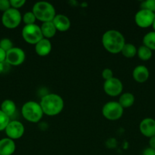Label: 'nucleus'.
Returning a JSON list of instances; mask_svg holds the SVG:
<instances>
[{"instance_id": "4be33fe9", "label": "nucleus", "mask_w": 155, "mask_h": 155, "mask_svg": "<svg viewBox=\"0 0 155 155\" xmlns=\"http://www.w3.org/2000/svg\"><path fill=\"white\" fill-rule=\"evenodd\" d=\"M137 55L138 56L141 60L148 61L152 57V51L147 47L144 46V45L140 46L137 50Z\"/></svg>"}, {"instance_id": "72a5a7b5", "label": "nucleus", "mask_w": 155, "mask_h": 155, "mask_svg": "<svg viewBox=\"0 0 155 155\" xmlns=\"http://www.w3.org/2000/svg\"><path fill=\"white\" fill-rule=\"evenodd\" d=\"M152 28H153V31L155 32V18H154V21H153V24H152Z\"/></svg>"}, {"instance_id": "9b49d317", "label": "nucleus", "mask_w": 155, "mask_h": 155, "mask_svg": "<svg viewBox=\"0 0 155 155\" xmlns=\"http://www.w3.org/2000/svg\"><path fill=\"white\" fill-rule=\"evenodd\" d=\"M8 138L12 139H18L22 137L24 133V127L20 121H10L5 130Z\"/></svg>"}, {"instance_id": "f03ea898", "label": "nucleus", "mask_w": 155, "mask_h": 155, "mask_svg": "<svg viewBox=\"0 0 155 155\" xmlns=\"http://www.w3.org/2000/svg\"><path fill=\"white\" fill-rule=\"evenodd\" d=\"M40 104L43 114L48 116H56L63 110L64 101L60 95L52 93L44 95Z\"/></svg>"}, {"instance_id": "6ab92c4d", "label": "nucleus", "mask_w": 155, "mask_h": 155, "mask_svg": "<svg viewBox=\"0 0 155 155\" xmlns=\"http://www.w3.org/2000/svg\"><path fill=\"white\" fill-rule=\"evenodd\" d=\"M118 102L123 108L129 107L133 105L134 102H135V96L133 95V94L130 93V92H126L119 97Z\"/></svg>"}, {"instance_id": "20e7f679", "label": "nucleus", "mask_w": 155, "mask_h": 155, "mask_svg": "<svg viewBox=\"0 0 155 155\" xmlns=\"http://www.w3.org/2000/svg\"><path fill=\"white\" fill-rule=\"evenodd\" d=\"M21 114L24 119L30 123H38L43 115L40 103L33 101L24 103L21 108Z\"/></svg>"}, {"instance_id": "cd10ccee", "label": "nucleus", "mask_w": 155, "mask_h": 155, "mask_svg": "<svg viewBox=\"0 0 155 155\" xmlns=\"http://www.w3.org/2000/svg\"><path fill=\"white\" fill-rule=\"evenodd\" d=\"M102 77L104 79L105 81L108 80H110V79H112V77H114L113 72H112V71L111 69L106 68V69L103 70V72H102Z\"/></svg>"}, {"instance_id": "393cba45", "label": "nucleus", "mask_w": 155, "mask_h": 155, "mask_svg": "<svg viewBox=\"0 0 155 155\" xmlns=\"http://www.w3.org/2000/svg\"><path fill=\"white\" fill-rule=\"evenodd\" d=\"M0 48L4 50L5 52H7L13 48V43L11 39H8V38H4L0 40Z\"/></svg>"}, {"instance_id": "7c9ffc66", "label": "nucleus", "mask_w": 155, "mask_h": 155, "mask_svg": "<svg viewBox=\"0 0 155 155\" xmlns=\"http://www.w3.org/2000/svg\"><path fill=\"white\" fill-rule=\"evenodd\" d=\"M6 59V52L0 48V62H5Z\"/></svg>"}, {"instance_id": "a211bd4d", "label": "nucleus", "mask_w": 155, "mask_h": 155, "mask_svg": "<svg viewBox=\"0 0 155 155\" xmlns=\"http://www.w3.org/2000/svg\"><path fill=\"white\" fill-rule=\"evenodd\" d=\"M0 110L7 115L8 117H11L15 114V111H16V104L12 100L6 99L2 101L1 104V108Z\"/></svg>"}, {"instance_id": "39448f33", "label": "nucleus", "mask_w": 155, "mask_h": 155, "mask_svg": "<svg viewBox=\"0 0 155 155\" xmlns=\"http://www.w3.org/2000/svg\"><path fill=\"white\" fill-rule=\"evenodd\" d=\"M22 37L25 42L31 45H36L41 39H43L40 27L35 24L25 25L23 27Z\"/></svg>"}, {"instance_id": "f257e3e1", "label": "nucleus", "mask_w": 155, "mask_h": 155, "mask_svg": "<svg viewBox=\"0 0 155 155\" xmlns=\"http://www.w3.org/2000/svg\"><path fill=\"white\" fill-rule=\"evenodd\" d=\"M102 44L107 51L117 54L121 52L126 41L120 32L115 30H109L105 32L102 36Z\"/></svg>"}, {"instance_id": "473e14b6", "label": "nucleus", "mask_w": 155, "mask_h": 155, "mask_svg": "<svg viewBox=\"0 0 155 155\" xmlns=\"http://www.w3.org/2000/svg\"><path fill=\"white\" fill-rule=\"evenodd\" d=\"M6 64H8L5 61V62H0V74L4 73L6 69Z\"/></svg>"}, {"instance_id": "5701e85b", "label": "nucleus", "mask_w": 155, "mask_h": 155, "mask_svg": "<svg viewBox=\"0 0 155 155\" xmlns=\"http://www.w3.org/2000/svg\"><path fill=\"white\" fill-rule=\"evenodd\" d=\"M22 20L25 25H30V24H34L36 18L34 14L32 12H27L23 15Z\"/></svg>"}, {"instance_id": "7ed1b4c3", "label": "nucleus", "mask_w": 155, "mask_h": 155, "mask_svg": "<svg viewBox=\"0 0 155 155\" xmlns=\"http://www.w3.org/2000/svg\"><path fill=\"white\" fill-rule=\"evenodd\" d=\"M32 12L40 21L43 23L53 21L56 16V10L54 6L47 2H38L33 5Z\"/></svg>"}, {"instance_id": "9d476101", "label": "nucleus", "mask_w": 155, "mask_h": 155, "mask_svg": "<svg viewBox=\"0 0 155 155\" xmlns=\"http://www.w3.org/2000/svg\"><path fill=\"white\" fill-rule=\"evenodd\" d=\"M104 92L109 96H118L122 92L123 86L118 78L112 77L110 80H106L103 84Z\"/></svg>"}, {"instance_id": "4468645a", "label": "nucleus", "mask_w": 155, "mask_h": 155, "mask_svg": "<svg viewBox=\"0 0 155 155\" xmlns=\"http://www.w3.org/2000/svg\"><path fill=\"white\" fill-rule=\"evenodd\" d=\"M56 30L60 32H65L71 27V22L68 18L63 15H56L53 20Z\"/></svg>"}, {"instance_id": "c756f323", "label": "nucleus", "mask_w": 155, "mask_h": 155, "mask_svg": "<svg viewBox=\"0 0 155 155\" xmlns=\"http://www.w3.org/2000/svg\"><path fill=\"white\" fill-rule=\"evenodd\" d=\"M142 155H155V150L149 147L144 150Z\"/></svg>"}, {"instance_id": "c85d7f7f", "label": "nucleus", "mask_w": 155, "mask_h": 155, "mask_svg": "<svg viewBox=\"0 0 155 155\" xmlns=\"http://www.w3.org/2000/svg\"><path fill=\"white\" fill-rule=\"evenodd\" d=\"M10 1L9 0H0V11L5 12L11 8Z\"/></svg>"}, {"instance_id": "f8f14e48", "label": "nucleus", "mask_w": 155, "mask_h": 155, "mask_svg": "<svg viewBox=\"0 0 155 155\" xmlns=\"http://www.w3.org/2000/svg\"><path fill=\"white\" fill-rule=\"evenodd\" d=\"M139 130L141 134L145 137L151 138L155 136V120L153 118H144L141 121Z\"/></svg>"}, {"instance_id": "a878e982", "label": "nucleus", "mask_w": 155, "mask_h": 155, "mask_svg": "<svg viewBox=\"0 0 155 155\" xmlns=\"http://www.w3.org/2000/svg\"><path fill=\"white\" fill-rule=\"evenodd\" d=\"M141 9H146L155 13V0H146L141 5Z\"/></svg>"}, {"instance_id": "aec40b11", "label": "nucleus", "mask_w": 155, "mask_h": 155, "mask_svg": "<svg viewBox=\"0 0 155 155\" xmlns=\"http://www.w3.org/2000/svg\"><path fill=\"white\" fill-rule=\"evenodd\" d=\"M143 44L144 46L150 48L151 51H155V32H148L143 38Z\"/></svg>"}, {"instance_id": "f3484780", "label": "nucleus", "mask_w": 155, "mask_h": 155, "mask_svg": "<svg viewBox=\"0 0 155 155\" xmlns=\"http://www.w3.org/2000/svg\"><path fill=\"white\" fill-rule=\"evenodd\" d=\"M40 29L43 38L48 39L53 37L55 36V34H56V31H57L56 27L53 24V21H48V22L43 23V24L40 27Z\"/></svg>"}, {"instance_id": "b1692460", "label": "nucleus", "mask_w": 155, "mask_h": 155, "mask_svg": "<svg viewBox=\"0 0 155 155\" xmlns=\"http://www.w3.org/2000/svg\"><path fill=\"white\" fill-rule=\"evenodd\" d=\"M10 121V117H8L6 114H5L0 110V131H3V130H5Z\"/></svg>"}, {"instance_id": "2f4dec72", "label": "nucleus", "mask_w": 155, "mask_h": 155, "mask_svg": "<svg viewBox=\"0 0 155 155\" xmlns=\"http://www.w3.org/2000/svg\"><path fill=\"white\" fill-rule=\"evenodd\" d=\"M149 146H150V148L155 150V136L150 138V139H149Z\"/></svg>"}, {"instance_id": "2eb2a0df", "label": "nucleus", "mask_w": 155, "mask_h": 155, "mask_svg": "<svg viewBox=\"0 0 155 155\" xmlns=\"http://www.w3.org/2000/svg\"><path fill=\"white\" fill-rule=\"evenodd\" d=\"M15 148V143L12 139L7 137L0 140V155H12Z\"/></svg>"}, {"instance_id": "412c9836", "label": "nucleus", "mask_w": 155, "mask_h": 155, "mask_svg": "<svg viewBox=\"0 0 155 155\" xmlns=\"http://www.w3.org/2000/svg\"><path fill=\"white\" fill-rule=\"evenodd\" d=\"M137 48L131 43H126L122 49L121 52L123 56L126 58H133L137 54Z\"/></svg>"}, {"instance_id": "ddd939ff", "label": "nucleus", "mask_w": 155, "mask_h": 155, "mask_svg": "<svg viewBox=\"0 0 155 155\" xmlns=\"http://www.w3.org/2000/svg\"><path fill=\"white\" fill-rule=\"evenodd\" d=\"M149 75H150V73H149L148 69L144 65H138L134 68L133 72H132V77L134 80L140 83L147 81L149 78Z\"/></svg>"}, {"instance_id": "423d86ee", "label": "nucleus", "mask_w": 155, "mask_h": 155, "mask_svg": "<svg viewBox=\"0 0 155 155\" xmlns=\"http://www.w3.org/2000/svg\"><path fill=\"white\" fill-rule=\"evenodd\" d=\"M22 21L21 14L18 9L9 8L6 12H3L2 16V23L6 28L14 29L19 26Z\"/></svg>"}, {"instance_id": "1a4fd4ad", "label": "nucleus", "mask_w": 155, "mask_h": 155, "mask_svg": "<svg viewBox=\"0 0 155 155\" xmlns=\"http://www.w3.org/2000/svg\"><path fill=\"white\" fill-rule=\"evenodd\" d=\"M25 60V52L18 47H13L6 52L5 62L9 65L18 66Z\"/></svg>"}, {"instance_id": "6e6552de", "label": "nucleus", "mask_w": 155, "mask_h": 155, "mask_svg": "<svg viewBox=\"0 0 155 155\" xmlns=\"http://www.w3.org/2000/svg\"><path fill=\"white\" fill-rule=\"evenodd\" d=\"M155 18V13L146 9L138 11L135 16V21L137 26L141 28H147L151 27Z\"/></svg>"}, {"instance_id": "dca6fc26", "label": "nucleus", "mask_w": 155, "mask_h": 155, "mask_svg": "<svg viewBox=\"0 0 155 155\" xmlns=\"http://www.w3.org/2000/svg\"><path fill=\"white\" fill-rule=\"evenodd\" d=\"M52 50V44L50 39H43L35 45V51L36 54L41 57L48 55Z\"/></svg>"}, {"instance_id": "0eeeda50", "label": "nucleus", "mask_w": 155, "mask_h": 155, "mask_svg": "<svg viewBox=\"0 0 155 155\" xmlns=\"http://www.w3.org/2000/svg\"><path fill=\"white\" fill-rule=\"evenodd\" d=\"M123 110L124 108L117 101H109L103 105L102 114L109 120H116L122 117Z\"/></svg>"}, {"instance_id": "bb28decb", "label": "nucleus", "mask_w": 155, "mask_h": 155, "mask_svg": "<svg viewBox=\"0 0 155 155\" xmlns=\"http://www.w3.org/2000/svg\"><path fill=\"white\" fill-rule=\"evenodd\" d=\"M26 3L25 0H10L11 7L12 8L18 9L24 6V5Z\"/></svg>"}]
</instances>
